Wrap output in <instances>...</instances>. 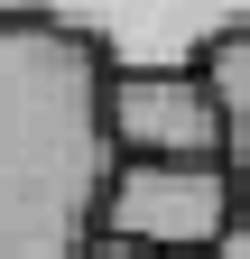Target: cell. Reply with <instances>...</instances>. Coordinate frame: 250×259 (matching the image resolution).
<instances>
[{"label": "cell", "instance_id": "5", "mask_svg": "<svg viewBox=\"0 0 250 259\" xmlns=\"http://www.w3.org/2000/svg\"><path fill=\"white\" fill-rule=\"evenodd\" d=\"M204 83L223 102V167H232L241 204H250V28H232V37L204 47Z\"/></svg>", "mask_w": 250, "mask_h": 259}, {"label": "cell", "instance_id": "3", "mask_svg": "<svg viewBox=\"0 0 250 259\" xmlns=\"http://www.w3.org/2000/svg\"><path fill=\"white\" fill-rule=\"evenodd\" d=\"M232 213H241V185L223 157H120L111 194H102V232L158 250V259H204Z\"/></svg>", "mask_w": 250, "mask_h": 259}, {"label": "cell", "instance_id": "7", "mask_svg": "<svg viewBox=\"0 0 250 259\" xmlns=\"http://www.w3.org/2000/svg\"><path fill=\"white\" fill-rule=\"evenodd\" d=\"M84 259H158V250H139V241H120V232H93Z\"/></svg>", "mask_w": 250, "mask_h": 259}, {"label": "cell", "instance_id": "1", "mask_svg": "<svg viewBox=\"0 0 250 259\" xmlns=\"http://www.w3.org/2000/svg\"><path fill=\"white\" fill-rule=\"evenodd\" d=\"M111 56L74 28H0V259H84L111 194Z\"/></svg>", "mask_w": 250, "mask_h": 259}, {"label": "cell", "instance_id": "2", "mask_svg": "<svg viewBox=\"0 0 250 259\" xmlns=\"http://www.w3.org/2000/svg\"><path fill=\"white\" fill-rule=\"evenodd\" d=\"M0 28H74L111 56V74H130V65H204L213 37L250 28V0H0Z\"/></svg>", "mask_w": 250, "mask_h": 259}, {"label": "cell", "instance_id": "6", "mask_svg": "<svg viewBox=\"0 0 250 259\" xmlns=\"http://www.w3.org/2000/svg\"><path fill=\"white\" fill-rule=\"evenodd\" d=\"M204 259H250V204L223 222V232H213V250H204Z\"/></svg>", "mask_w": 250, "mask_h": 259}, {"label": "cell", "instance_id": "4", "mask_svg": "<svg viewBox=\"0 0 250 259\" xmlns=\"http://www.w3.org/2000/svg\"><path fill=\"white\" fill-rule=\"evenodd\" d=\"M120 157H223V102L204 65H130L102 93Z\"/></svg>", "mask_w": 250, "mask_h": 259}]
</instances>
